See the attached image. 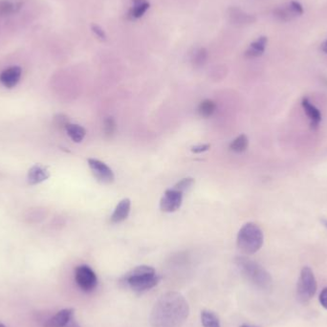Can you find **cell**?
I'll use <instances>...</instances> for the list:
<instances>
[{"mask_svg":"<svg viewBox=\"0 0 327 327\" xmlns=\"http://www.w3.org/2000/svg\"><path fill=\"white\" fill-rule=\"evenodd\" d=\"M190 314L189 303L178 292H168L155 302L149 321L152 327H181Z\"/></svg>","mask_w":327,"mask_h":327,"instance_id":"6da1fadb","label":"cell"},{"mask_svg":"<svg viewBox=\"0 0 327 327\" xmlns=\"http://www.w3.org/2000/svg\"><path fill=\"white\" fill-rule=\"evenodd\" d=\"M236 264L241 275L255 287L263 290L271 287L272 278L261 265L245 256L236 257Z\"/></svg>","mask_w":327,"mask_h":327,"instance_id":"7a4b0ae2","label":"cell"},{"mask_svg":"<svg viewBox=\"0 0 327 327\" xmlns=\"http://www.w3.org/2000/svg\"><path fill=\"white\" fill-rule=\"evenodd\" d=\"M160 280L161 278L156 274L154 268L141 265L127 272L123 282L135 292H145L155 287Z\"/></svg>","mask_w":327,"mask_h":327,"instance_id":"3957f363","label":"cell"},{"mask_svg":"<svg viewBox=\"0 0 327 327\" xmlns=\"http://www.w3.org/2000/svg\"><path fill=\"white\" fill-rule=\"evenodd\" d=\"M261 229L254 223H247L237 235V247L245 254H255L263 245Z\"/></svg>","mask_w":327,"mask_h":327,"instance_id":"277c9868","label":"cell"},{"mask_svg":"<svg viewBox=\"0 0 327 327\" xmlns=\"http://www.w3.org/2000/svg\"><path fill=\"white\" fill-rule=\"evenodd\" d=\"M317 291V282L313 271L309 267H303L300 272L297 286L298 298L302 302L311 300Z\"/></svg>","mask_w":327,"mask_h":327,"instance_id":"5b68a950","label":"cell"},{"mask_svg":"<svg viewBox=\"0 0 327 327\" xmlns=\"http://www.w3.org/2000/svg\"><path fill=\"white\" fill-rule=\"evenodd\" d=\"M75 280L78 286L85 293L95 290L98 284L96 274L87 265H81L76 268Z\"/></svg>","mask_w":327,"mask_h":327,"instance_id":"8992f818","label":"cell"},{"mask_svg":"<svg viewBox=\"0 0 327 327\" xmlns=\"http://www.w3.org/2000/svg\"><path fill=\"white\" fill-rule=\"evenodd\" d=\"M88 166L95 178L101 184H111L114 182V173L106 164L90 158L88 159Z\"/></svg>","mask_w":327,"mask_h":327,"instance_id":"52a82bcc","label":"cell"},{"mask_svg":"<svg viewBox=\"0 0 327 327\" xmlns=\"http://www.w3.org/2000/svg\"><path fill=\"white\" fill-rule=\"evenodd\" d=\"M183 201V193L171 189L165 191L160 202V209L165 212H174L180 209Z\"/></svg>","mask_w":327,"mask_h":327,"instance_id":"ba28073f","label":"cell"},{"mask_svg":"<svg viewBox=\"0 0 327 327\" xmlns=\"http://www.w3.org/2000/svg\"><path fill=\"white\" fill-rule=\"evenodd\" d=\"M49 177H50V173L48 171V168L41 164H36L28 172V184L31 186H36L42 182L46 181Z\"/></svg>","mask_w":327,"mask_h":327,"instance_id":"9c48e42d","label":"cell"},{"mask_svg":"<svg viewBox=\"0 0 327 327\" xmlns=\"http://www.w3.org/2000/svg\"><path fill=\"white\" fill-rule=\"evenodd\" d=\"M22 70L19 66H12L0 74V82L6 88H14L18 84Z\"/></svg>","mask_w":327,"mask_h":327,"instance_id":"30bf717a","label":"cell"},{"mask_svg":"<svg viewBox=\"0 0 327 327\" xmlns=\"http://www.w3.org/2000/svg\"><path fill=\"white\" fill-rule=\"evenodd\" d=\"M74 309L66 308L61 310L54 316L48 318L43 327H64L73 318Z\"/></svg>","mask_w":327,"mask_h":327,"instance_id":"8fae6325","label":"cell"},{"mask_svg":"<svg viewBox=\"0 0 327 327\" xmlns=\"http://www.w3.org/2000/svg\"><path fill=\"white\" fill-rule=\"evenodd\" d=\"M228 17L233 23L238 25L250 24L254 23L255 21V18L253 15L246 14L242 10L238 9L236 7H232L228 10Z\"/></svg>","mask_w":327,"mask_h":327,"instance_id":"7c38bea8","label":"cell"},{"mask_svg":"<svg viewBox=\"0 0 327 327\" xmlns=\"http://www.w3.org/2000/svg\"><path fill=\"white\" fill-rule=\"evenodd\" d=\"M130 207H131L130 200L127 198L122 200L111 215V222L114 224H118L125 221L130 212Z\"/></svg>","mask_w":327,"mask_h":327,"instance_id":"4fadbf2b","label":"cell"},{"mask_svg":"<svg viewBox=\"0 0 327 327\" xmlns=\"http://www.w3.org/2000/svg\"><path fill=\"white\" fill-rule=\"evenodd\" d=\"M301 105L304 109V112L306 113V115L308 116V118L311 121L312 128H317L319 122L321 121V114H320L319 110L314 104H312L307 98H304L302 100Z\"/></svg>","mask_w":327,"mask_h":327,"instance_id":"5bb4252c","label":"cell"},{"mask_svg":"<svg viewBox=\"0 0 327 327\" xmlns=\"http://www.w3.org/2000/svg\"><path fill=\"white\" fill-rule=\"evenodd\" d=\"M267 42H268V39L266 36L258 37L256 40H254V42H252L250 47L246 50V58L254 59V58L260 57L265 51Z\"/></svg>","mask_w":327,"mask_h":327,"instance_id":"9a60e30c","label":"cell"},{"mask_svg":"<svg viewBox=\"0 0 327 327\" xmlns=\"http://www.w3.org/2000/svg\"><path fill=\"white\" fill-rule=\"evenodd\" d=\"M65 130L75 143H81L86 135V130L83 127L76 124L69 123L65 127Z\"/></svg>","mask_w":327,"mask_h":327,"instance_id":"2e32d148","label":"cell"},{"mask_svg":"<svg viewBox=\"0 0 327 327\" xmlns=\"http://www.w3.org/2000/svg\"><path fill=\"white\" fill-rule=\"evenodd\" d=\"M132 2L133 7L129 12V16L132 18H142L150 6L147 0H132Z\"/></svg>","mask_w":327,"mask_h":327,"instance_id":"e0dca14e","label":"cell"},{"mask_svg":"<svg viewBox=\"0 0 327 327\" xmlns=\"http://www.w3.org/2000/svg\"><path fill=\"white\" fill-rule=\"evenodd\" d=\"M274 16L277 19H279L280 21L282 22H287L290 21L293 18L298 17L294 11L292 10L289 4H287L286 6L283 7H279L274 11Z\"/></svg>","mask_w":327,"mask_h":327,"instance_id":"ac0fdd59","label":"cell"},{"mask_svg":"<svg viewBox=\"0 0 327 327\" xmlns=\"http://www.w3.org/2000/svg\"><path fill=\"white\" fill-rule=\"evenodd\" d=\"M201 321L204 327H221L217 316L209 310L202 311Z\"/></svg>","mask_w":327,"mask_h":327,"instance_id":"d6986e66","label":"cell"},{"mask_svg":"<svg viewBox=\"0 0 327 327\" xmlns=\"http://www.w3.org/2000/svg\"><path fill=\"white\" fill-rule=\"evenodd\" d=\"M248 145H249L248 138L245 134H241L232 142V144L230 145V148H231V150L235 151L236 153H240V152L245 151Z\"/></svg>","mask_w":327,"mask_h":327,"instance_id":"ffe728a7","label":"cell"},{"mask_svg":"<svg viewBox=\"0 0 327 327\" xmlns=\"http://www.w3.org/2000/svg\"><path fill=\"white\" fill-rule=\"evenodd\" d=\"M215 108H216V105L212 100H205L200 103L198 112H199L200 116H202L204 118H209L214 113Z\"/></svg>","mask_w":327,"mask_h":327,"instance_id":"44dd1931","label":"cell"},{"mask_svg":"<svg viewBox=\"0 0 327 327\" xmlns=\"http://www.w3.org/2000/svg\"><path fill=\"white\" fill-rule=\"evenodd\" d=\"M208 58H209V53H208L207 49L202 47V48H199L193 54L191 61H192V64L195 67H201V66L205 65V64L207 63Z\"/></svg>","mask_w":327,"mask_h":327,"instance_id":"7402d4cb","label":"cell"},{"mask_svg":"<svg viewBox=\"0 0 327 327\" xmlns=\"http://www.w3.org/2000/svg\"><path fill=\"white\" fill-rule=\"evenodd\" d=\"M20 8V4H14L8 0L0 1V17H6L16 13Z\"/></svg>","mask_w":327,"mask_h":327,"instance_id":"603a6c76","label":"cell"},{"mask_svg":"<svg viewBox=\"0 0 327 327\" xmlns=\"http://www.w3.org/2000/svg\"><path fill=\"white\" fill-rule=\"evenodd\" d=\"M193 185H194V179H192V178H184V179H182L181 181L178 182L173 187V189L175 191H180L181 193H184L186 191H190Z\"/></svg>","mask_w":327,"mask_h":327,"instance_id":"cb8c5ba5","label":"cell"},{"mask_svg":"<svg viewBox=\"0 0 327 327\" xmlns=\"http://www.w3.org/2000/svg\"><path fill=\"white\" fill-rule=\"evenodd\" d=\"M116 129H117V125H116L115 120L112 118V117H108V118L105 119L104 126H103V130H104L105 136L111 138V137L115 134Z\"/></svg>","mask_w":327,"mask_h":327,"instance_id":"d4e9b609","label":"cell"},{"mask_svg":"<svg viewBox=\"0 0 327 327\" xmlns=\"http://www.w3.org/2000/svg\"><path fill=\"white\" fill-rule=\"evenodd\" d=\"M91 30L95 34V36H97L101 41H105L107 39V36H106L104 30L100 27V25L92 24L91 25Z\"/></svg>","mask_w":327,"mask_h":327,"instance_id":"484cf974","label":"cell"},{"mask_svg":"<svg viewBox=\"0 0 327 327\" xmlns=\"http://www.w3.org/2000/svg\"><path fill=\"white\" fill-rule=\"evenodd\" d=\"M54 124H56V126H58L59 127H64L65 129V127L69 124V122H68V119L66 116L58 115L54 117Z\"/></svg>","mask_w":327,"mask_h":327,"instance_id":"4316f807","label":"cell"},{"mask_svg":"<svg viewBox=\"0 0 327 327\" xmlns=\"http://www.w3.org/2000/svg\"><path fill=\"white\" fill-rule=\"evenodd\" d=\"M289 5H290L291 8H292V10L294 11V13L297 16H301L303 14V8H302V6H301L300 2L293 0V1H291L290 3H289Z\"/></svg>","mask_w":327,"mask_h":327,"instance_id":"83f0119b","label":"cell"},{"mask_svg":"<svg viewBox=\"0 0 327 327\" xmlns=\"http://www.w3.org/2000/svg\"><path fill=\"white\" fill-rule=\"evenodd\" d=\"M209 147H210V145H208V144L194 145V146L191 147V151L194 152V153H202V152H205V151L209 150Z\"/></svg>","mask_w":327,"mask_h":327,"instance_id":"f1b7e54d","label":"cell"},{"mask_svg":"<svg viewBox=\"0 0 327 327\" xmlns=\"http://www.w3.org/2000/svg\"><path fill=\"white\" fill-rule=\"evenodd\" d=\"M319 302H320L321 306L327 310V287L321 291V293L319 295Z\"/></svg>","mask_w":327,"mask_h":327,"instance_id":"f546056e","label":"cell"},{"mask_svg":"<svg viewBox=\"0 0 327 327\" xmlns=\"http://www.w3.org/2000/svg\"><path fill=\"white\" fill-rule=\"evenodd\" d=\"M64 327H82L76 320H73V319H71L66 325Z\"/></svg>","mask_w":327,"mask_h":327,"instance_id":"4dcf8cb0","label":"cell"},{"mask_svg":"<svg viewBox=\"0 0 327 327\" xmlns=\"http://www.w3.org/2000/svg\"><path fill=\"white\" fill-rule=\"evenodd\" d=\"M321 50H322V52L327 54V39L321 44Z\"/></svg>","mask_w":327,"mask_h":327,"instance_id":"1f68e13d","label":"cell"},{"mask_svg":"<svg viewBox=\"0 0 327 327\" xmlns=\"http://www.w3.org/2000/svg\"><path fill=\"white\" fill-rule=\"evenodd\" d=\"M239 327H259V326H254V325H250V324H242Z\"/></svg>","mask_w":327,"mask_h":327,"instance_id":"d6a6232c","label":"cell"},{"mask_svg":"<svg viewBox=\"0 0 327 327\" xmlns=\"http://www.w3.org/2000/svg\"><path fill=\"white\" fill-rule=\"evenodd\" d=\"M321 222H322V223H323V225H324V226L327 228V219H322V220H321Z\"/></svg>","mask_w":327,"mask_h":327,"instance_id":"836d02e7","label":"cell"},{"mask_svg":"<svg viewBox=\"0 0 327 327\" xmlns=\"http://www.w3.org/2000/svg\"><path fill=\"white\" fill-rule=\"evenodd\" d=\"M0 327H6L3 323H0Z\"/></svg>","mask_w":327,"mask_h":327,"instance_id":"e575fe53","label":"cell"}]
</instances>
